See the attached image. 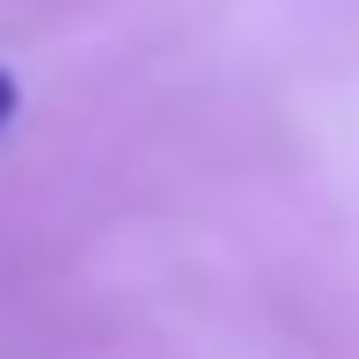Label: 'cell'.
Segmentation results:
<instances>
[{"mask_svg":"<svg viewBox=\"0 0 359 359\" xmlns=\"http://www.w3.org/2000/svg\"><path fill=\"white\" fill-rule=\"evenodd\" d=\"M15 103H22V88H15V74L0 67V133H8V125H15Z\"/></svg>","mask_w":359,"mask_h":359,"instance_id":"obj_1","label":"cell"}]
</instances>
